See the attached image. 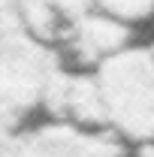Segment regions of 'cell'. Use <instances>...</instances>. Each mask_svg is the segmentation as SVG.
<instances>
[{
    "instance_id": "6da1fadb",
    "label": "cell",
    "mask_w": 154,
    "mask_h": 157,
    "mask_svg": "<svg viewBox=\"0 0 154 157\" xmlns=\"http://www.w3.org/2000/svg\"><path fill=\"white\" fill-rule=\"evenodd\" d=\"M60 67L55 48L24 30L18 3L0 0V133H18Z\"/></svg>"
},
{
    "instance_id": "7a4b0ae2",
    "label": "cell",
    "mask_w": 154,
    "mask_h": 157,
    "mask_svg": "<svg viewBox=\"0 0 154 157\" xmlns=\"http://www.w3.org/2000/svg\"><path fill=\"white\" fill-rule=\"evenodd\" d=\"M97 85L106 106V127L136 145L154 142V55L124 48L97 67Z\"/></svg>"
},
{
    "instance_id": "3957f363",
    "label": "cell",
    "mask_w": 154,
    "mask_h": 157,
    "mask_svg": "<svg viewBox=\"0 0 154 157\" xmlns=\"http://www.w3.org/2000/svg\"><path fill=\"white\" fill-rule=\"evenodd\" d=\"M12 157H121V139L112 130H88L48 118L18 130Z\"/></svg>"
},
{
    "instance_id": "277c9868",
    "label": "cell",
    "mask_w": 154,
    "mask_h": 157,
    "mask_svg": "<svg viewBox=\"0 0 154 157\" xmlns=\"http://www.w3.org/2000/svg\"><path fill=\"white\" fill-rule=\"evenodd\" d=\"M79 67H100L106 60L130 48V24L112 18L100 9H91L67 27L60 39Z\"/></svg>"
},
{
    "instance_id": "5b68a950",
    "label": "cell",
    "mask_w": 154,
    "mask_h": 157,
    "mask_svg": "<svg viewBox=\"0 0 154 157\" xmlns=\"http://www.w3.org/2000/svg\"><path fill=\"white\" fill-rule=\"evenodd\" d=\"M94 6L100 12L130 24V27L139 21H148L154 15V0H94Z\"/></svg>"
},
{
    "instance_id": "8992f818",
    "label": "cell",
    "mask_w": 154,
    "mask_h": 157,
    "mask_svg": "<svg viewBox=\"0 0 154 157\" xmlns=\"http://www.w3.org/2000/svg\"><path fill=\"white\" fill-rule=\"evenodd\" d=\"M15 136H18V133H0V157H12Z\"/></svg>"
},
{
    "instance_id": "52a82bcc",
    "label": "cell",
    "mask_w": 154,
    "mask_h": 157,
    "mask_svg": "<svg viewBox=\"0 0 154 157\" xmlns=\"http://www.w3.org/2000/svg\"><path fill=\"white\" fill-rule=\"evenodd\" d=\"M148 52H151V55H154V42H151V45H148Z\"/></svg>"
}]
</instances>
